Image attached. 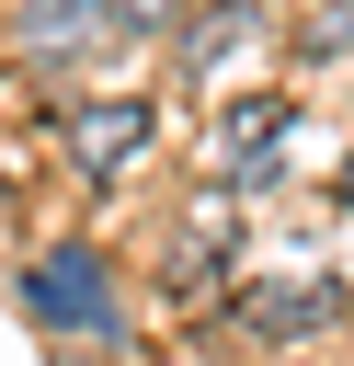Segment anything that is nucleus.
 Wrapping results in <instances>:
<instances>
[{"label": "nucleus", "instance_id": "f257e3e1", "mask_svg": "<svg viewBox=\"0 0 354 366\" xmlns=\"http://www.w3.org/2000/svg\"><path fill=\"white\" fill-rule=\"evenodd\" d=\"M23 297H34V320H57V332H103V320H114V286H103V252H80V240L34 252V263H23Z\"/></svg>", "mask_w": 354, "mask_h": 366}, {"label": "nucleus", "instance_id": "f03ea898", "mask_svg": "<svg viewBox=\"0 0 354 366\" xmlns=\"http://www.w3.org/2000/svg\"><path fill=\"white\" fill-rule=\"evenodd\" d=\"M137 149H148V92H114V103H80V114H69V160H80L91 183L126 172Z\"/></svg>", "mask_w": 354, "mask_h": 366}, {"label": "nucleus", "instance_id": "7ed1b4c3", "mask_svg": "<svg viewBox=\"0 0 354 366\" xmlns=\"http://www.w3.org/2000/svg\"><path fill=\"white\" fill-rule=\"evenodd\" d=\"M240 320H251L263 343H297V332H320V320H331V274H274V286H251V297H240Z\"/></svg>", "mask_w": 354, "mask_h": 366}, {"label": "nucleus", "instance_id": "20e7f679", "mask_svg": "<svg viewBox=\"0 0 354 366\" xmlns=\"http://www.w3.org/2000/svg\"><path fill=\"white\" fill-rule=\"evenodd\" d=\"M251 46H263V11H251V0H206V11L183 23V69H194V80L228 69V57H251Z\"/></svg>", "mask_w": 354, "mask_h": 366}, {"label": "nucleus", "instance_id": "39448f33", "mask_svg": "<svg viewBox=\"0 0 354 366\" xmlns=\"http://www.w3.org/2000/svg\"><path fill=\"white\" fill-rule=\"evenodd\" d=\"M91 23H114L103 0H23V57H69Z\"/></svg>", "mask_w": 354, "mask_h": 366}, {"label": "nucleus", "instance_id": "423d86ee", "mask_svg": "<svg viewBox=\"0 0 354 366\" xmlns=\"http://www.w3.org/2000/svg\"><path fill=\"white\" fill-rule=\"evenodd\" d=\"M274 126H285V103H251V114H228V126H217V149H228V160H240V149H263V137H274Z\"/></svg>", "mask_w": 354, "mask_h": 366}, {"label": "nucleus", "instance_id": "0eeeda50", "mask_svg": "<svg viewBox=\"0 0 354 366\" xmlns=\"http://www.w3.org/2000/svg\"><path fill=\"white\" fill-rule=\"evenodd\" d=\"M114 23H183V0H103Z\"/></svg>", "mask_w": 354, "mask_h": 366}, {"label": "nucleus", "instance_id": "6e6552de", "mask_svg": "<svg viewBox=\"0 0 354 366\" xmlns=\"http://www.w3.org/2000/svg\"><path fill=\"white\" fill-rule=\"evenodd\" d=\"M320 46H354V11H320Z\"/></svg>", "mask_w": 354, "mask_h": 366}, {"label": "nucleus", "instance_id": "1a4fd4ad", "mask_svg": "<svg viewBox=\"0 0 354 366\" xmlns=\"http://www.w3.org/2000/svg\"><path fill=\"white\" fill-rule=\"evenodd\" d=\"M343 194H354V160H343Z\"/></svg>", "mask_w": 354, "mask_h": 366}]
</instances>
